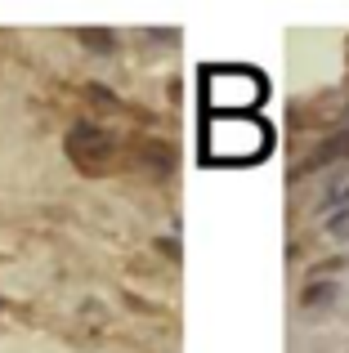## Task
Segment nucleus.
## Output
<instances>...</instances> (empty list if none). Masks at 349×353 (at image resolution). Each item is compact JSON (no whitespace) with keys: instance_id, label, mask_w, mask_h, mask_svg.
I'll return each mask as SVG.
<instances>
[{"instance_id":"obj_3","label":"nucleus","mask_w":349,"mask_h":353,"mask_svg":"<svg viewBox=\"0 0 349 353\" xmlns=\"http://www.w3.org/2000/svg\"><path fill=\"white\" fill-rule=\"evenodd\" d=\"M68 157L86 174H99V170H108V165H112V139H108L99 125H77L68 134Z\"/></svg>"},{"instance_id":"obj_2","label":"nucleus","mask_w":349,"mask_h":353,"mask_svg":"<svg viewBox=\"0 0 349 353\" xmlns=\"http://www.w3.org/2000/svg\"><path fill=\"white\" fill-rule=\"evenodd\" d=\"M201 90H206V112L215 117H246L269 99L264 77L251 68H206Z\"/></svg>"},{"instance_id":"obj_1","label":"nucleus","mask_w":349,"mask_h":353,"mask_svg":"<svg viewBox=\"0 0 349 353\" xmlns=\"http://www.w3.org/2000/svg\"><path fill=\"white\" fill-rule=\"evenodd\" d=\"M273 134L260 117H210L206 134H201V157L219 165H251L260 157H269Z\"/></svg>"},{"instance_id":"obj_4","label":"nucleus","mask_w":349,"mask_h":353,"mask_svg":"<svg viewBox=\"0 0 349 353\" xmlns=\"http://www.w3.org/2000/svg\"><path fill=\"white\" fill-rule=\"evenodd\" d=\"M81 41H86L90 50H112V36L108 32H81Z\"/></svg>"},{"instance_id":"obj_5","label":"nucleus","mask_w":349,"mask_h":353,"mask_svg":"<svg viewBox=\"0 0 349 353\" xmlns=\"http://www.w3.org/2000/svg\"><path fill=\"white\" fill-rule=\"evenodd\" d=\"M336 295V286H309L305 291V304H327Z\"/></svg>"}]
</instances>
